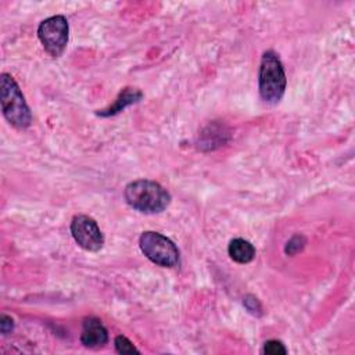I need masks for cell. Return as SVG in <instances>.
<instances>
[{
  "instance_id": "cell-1",
  "label": "cell",
  "mask_w": 355,
  "mask_h": 355,
  "mask_svg": "<svg viewBox=\"0 0 355 355\" xmlns=\"http://www.w3.org/2000/svg\"><path fill=\"white\" fill-rule=\"evenodd\" d=\"M126 202L143 214L162 212L171 202V194L159 183L148 179L130 182L123 191Z\"/></svg>"
},
{
  "instance_id": "cell-2",
  "label": "cell",
  "mask_w": 355,
  "mask_h": 355,
  "mask_svg": "<svg viewBox=\"0 0 355 355\" xmlns=\"http://www.w3.org/2000/svg\"><path fill=\"white\" fill-rule=\"evenodd\" d=\"M286 72L279 55L268 50L262 54L259 75H258V87L261 98L268 104H277L286 90Z\"/></svg>"
},
{
  "instance_id": "cell-3",
  "label": "cell",
  "mask_w": 355,
  "mask_h": 355,
  "mask_svg": "<svg viewBox=\"0 0 355 355\" xmlns=\"http://www.w3.org/2000/svg\"><path fill=\"white\" fill-rule=\"evenodd\" d=\"M0 101L4 118L17 129H26L32 122L31 110L25 101V97L8 73H1L0 78Z\"/></svg>"
},
{
  "instance_id": "cell-4",
  "label": "cell",
  "mask_w": 355,
  "mask_h": 355,
  "mask_svg": "<svg viewBox=\"0 0 355 355\" xmlns=\"http://www.w3.org/2000/svg\"><path fill=\"white\" fill-rule=\"evenodd\" d=\"M141 252L155 265L173 268L179 263V250L166 236L157 232H143L139 239Z\"/></svg>"
},
{
  "instance_id": "cell-5",
  "label": "cell",
  "mask_w": 355,
  "mask_h": 355,
  "mask_svg": "<svg viewBox=\"0 0 355 355\" xmlns=\"http://www.w3.org/2000/svg\"><path fill=\"white\" fill-rule=\"evenodd\" d=\"M68 21L64 15H53L40 22L37 28V36L44 50L51 57H58L68 43Z\"/></svg>"
},
{
  "instance_id": "cell-6",
  "label": "cell",
  "mask_w": 355,
  "mask_h": 355,
  "mask_svg": "<svg viewBox=\"0 0 355 355\" xmlns=\"http://www.w3.org/2000/svg\"><path fill=\"white\" fill-rule=\"evenodd\" d=\"M71 234L76 244L86 251H98L104 244V236L97 222L87 215H78L72 219Z\"/></svg>"
},
{
  "instance_id": "cell-7",
  "label": "cell",
  "mask_w": 355,
  "mask_h": 355,
  "mask_svg": "<svg viewBox=\"0 0 355 355\" xmlns=\"http://www.w3.org/2000/svg\"><path fill=\"white\" fill-rule=\"evenodd\" d=\"M108 341V331L97 318H87L83 320L80 343L87 348H100Z\"/></svg>"
},
{
  "instance_id": "cell-8",
  "label": "cell",
  "mask_w": 355,
  "mask_h": 355,
  "mask_svg": "<svg viewBox=\"0 0 355 355\" xmlns=\"http://www.w3.org/2000/svg\"><path fill=\"white\" fill-rule=\"evenodd\" d=\"M143 97V93L136 89V87H125L119 94L118 97L115 98V101L108 107V108H104L101 111H97V115L100 116H112V115H116L119 114L121 111H123L126 107L140 101V98Z\"/></svg>"
},
{
  "instance_id": "cell-9",
  "label": "cell",
  "mask_w": 355,
  "mask_h": 355,
  "mask_svg": "<svg viewBox=\"0 0 355 355\" xmlns=\"http://www.w3.org/2000/svg\"><path fill=\"white\" fill-rule=\"evenodd\" d=\"M227 252L230 258L237 263H248L255 258V247L244 239H233L229 243Z\"/></svg>"
},
{
  "instance_id": "cell-10",
  "label": "cell",
  "mask_w": 355,
  "mask_h": 355,
  "mask_svg": "<svg viewBox=\"0 0 355 355\" xmlns=\"http://www.w3.org/2000/svg\"><path fill=\"white\" fill-rule=\"evenodd\" d=\"M114 345L118 354H139V349L125 336H116Z\"/></svg>"
},
{
  "instance_id": "cell-11",
  "label": "cell",
  "mask_w": 355,
  "mask_h": 355,
  "mask_svg": "<svg viewBox=\"0 0 355 355\" xmlns=\"http://www.w3.org/2000/svg\"><path fill=\"white\" fill-rule=\"evenodd\" d=\"M305 243H306V241H305L304 236L297 234V236L291 237V239L287 241V244H286V247H284V252H286L287 255H295L297 252H300V251L304 248Z\"/></svg>"
},
{
  "instance_id": "cell-12",
  "label": "cell",
  "mask_w": 355,
  "mask_h": 355,
  "mask_svg": "<svg viewBox=\"0 0 355 355\" xmlns=\"http://www.w3.org/2000/svg\"><path fill=\"white\" fill-rule=\"evenodd\" d=\"M243 305L245 306V309H247L250 313H252V315H255V316H261V315H262V305H261L259 300H258L255 295L247 294V295L244 297Z\"/></svg>"
},
{
  "instance_id": "cell-13",
  "label": "cell",
  "mask_w": 355,
  "mask_h": 355,
  "mask_svg": "<svg viewBox=\"0 0 355 355\" xmlns=\"http://www.w3.org/2000/svg\"><path fill=\"white\" fill-rule=\"evenodd\" d=\"M262 352L263 354H268V355H280V354H287V349L286 347L283 345L282 341H277V340H269L263 344V348H262Z\"/></svg>"
},
{
  "instance_id": "cell-14",
  "label": "cell",
  "mask_w": 355,
  "mask_h": 355,
  "mask_svg": "<svg viewBox=\"0 0 355 355\" xmlns=\"http://www.w3.org/2000/svg\"><path fill=\"white\" fill-rule=\"evenodd\" d=\"M12 327H14L12 319L10 316H7V315H1L0 316V330H1V333L3 334H8V333H11Z\"/></svg>"
}]
</instances>
